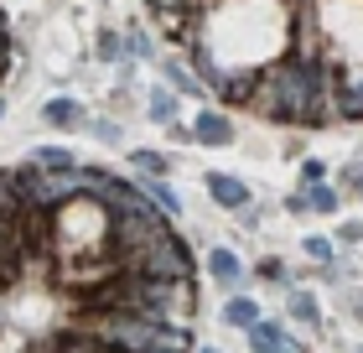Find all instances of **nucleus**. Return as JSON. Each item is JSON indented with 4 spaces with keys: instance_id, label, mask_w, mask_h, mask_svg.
<instances>
[{
    "instance_id": "nucleus-1",
    "label": "nucleus",
    "mask_w": 363,
    "mask_h": 353,
    "mask_svg": "<svg viewBox=\"0 0 363 353\" xmlns=\"http://www.w3.org/2000/svg\"><path fill=\"white\" fill-rule=\"evenodd\" d=\"M172 234V213H161V208H140V213H130V218H109V249L120 255L125 265L145 255L151 244H161Z\"/></svg>"
},
{
    "instance_id": "nucleus-2",
    "label": "nucleus",
    "mask_w": 363,
    "mask_h": 353,
    "mask_svg": "<svg viewBox=\"0 0 363 353\" xmlns=\"http://www.w3.org/2000/svg\"><path fill=\"white\" fill-rule=\"evenodd\" d=\"M26 192H31V208H68L84 197V172H42V166L26 161Z\"/></svg>"
},
{
    "instance_id": "nucleus-3",
    "label": "nucleus",
    "mask_w": 363,
    "mask_h": 353,
    "mask_svg": "<svg viewBox=\"0 0 363 353\" xmlns=\"http://www.w3.org/2000/svg\"><path fill=\"white\" fill-rule=\"evenodd\" d=\"M84 197L99 203L109 218H130V213L151 208V203H145V192H135L130 182H120L114 172H84Z\"/></svg>"
},
{
    "instance_id": "nucleus-4",
    "label": "nucleus",
    "mask_w": 363,
    "mask_h": 353,
    "mask_svg": "<svg viewBox=\"0 0 363 353\" xmlns=\"http://www.w3.org/2000/svg\"><path fill=\"white\" fill-rule=\"evenodd\" d=\"M125 271H140V276H156V281H187L192 286V255H187V244H182L177 234H167L161 244H151L145 255L130 260Z\"/></svg>"
},
{
    "instance_id": "nucleus-5",
    "label": "nucleus",
    "mask_w": 363,
    "mask_h": 353,
    "mask_svg": "<svg viewBox=\"0 0 363 353\" xmlns=\"http://www.w3.org/2000/svg\"><path fill=\"white\" fill-rule=\"evenodd\" d=\"M250 343H255V353H306L280 322H255L250 327Z\"/></svg>"
},
{
    "instance_id": "nucleus-6",
    "label": "nucleus",
    "mask_w": 363,
    "mask_h": 353,
    "mask_svg": "<svg viewBox=\"0 0 363 353\" xmlns=\"http://www.w3.org/2000/svg\"><path fill=\"white\" fill-rule=\"evenodd\" d=\"M337 114H342V120H363V73H348V78H342L337 83Z\"/></svg>"
},
{
    "instance_id": "nucleus-7",
    "label": "nucleus",
    "mask_w": 363,
    "mask_h": 353,
    "mask_svg": "<svg viewBox=\"0 0 363 353\" xmlns=\"http://www.w3.org/2000/svg\"><path fill=\"white\" fill-rule=\"evenodd\" d=\"M192 141H203V146H228L234 141V125L223 120V114H197V130H192Z\"/></svg>"
},
{
    "instance_id": "nucleus-8",
    "label": "nucleus",
    "mask_w": 363,
    "mask_h": 353,
    "mask_svg": "<svg viewBox=\"0 0 363 353\" xmlns=\"http://www.w3.org/2000/svg\"><path fill=\"white\" fill-rule=\"evenodd\" d=\"M208 192H213V203H223V208H244L250 203V188L234 177H208Z\"/></svg>"
},
{
    "instance_id": "nucleus-9",
    "label": "nucleus",
    "mask_w": 363,
    "mask_h": 353,
    "mask_svg": "<svg viewBox=\"0 0 363 353\" xmlns=\"http://www.w3.org/2000/svg\"><path fill=\"white\" fill-rule=\"evenodd\" d=\"M52 353H114V348H104V343H99L94 332H84V327H68V332L52 343Z\"/></svg>"
},
{
    "instance_id": "nucleus-10",
    "label": "nucleus",
    "mask_w": 363,
    "mask_h": 353,
    "mask_svg": "<svg viewBox=\"0 0 363 353\" xmlns=\"http://www.w3.org/2000/svg\"><path fill=\"white\" fill-rule=\"evenodd\" d=\"M31 166H42V172H78V166H73V151H62V146L31 151Z\"/></svg>"
},
{
    "instance_id": "nucleus-11",
    "label": "nucleus",
    "mask_w": 363,
    "mask_h": 353,
    "mask_svg": "<svg viewBox=\"0 0 363 353\" xmlns=\"http://www.w3.org/2000/svg\"><path fill=\"white\" fill-rule=\"evenodd\" d=\"M208 271L218 276L223 286H234V281H239V260L228 255V249H213V255H208Z\"/></svg>"
},
{
    "instance_id": "nucleus-12",
    "label": "nucleus",
    "mask_w": 363,
    "mask_h": 353,
    "mask_svg": "<svg viewBox=\"0 0 363 353\" xmlns=\"http://www.w3.org/2000/svg\"><path fill=\"white\" fill-rule=\"evenodd\" d=\"M130 166H140L145 177H167V156H161V151H130Z\"/></svg>"
},
{
    "instance_id": "nucleus-13",
    "label": "nucleus",
    "mask_w": 363,
    "mask_h": 353,
    "mask_svg": "<svg viewBox=\"0 0 363 353\" xmlns=\"http://www.w3.org/2000/svg\"><path fill=\"white\" fill-rule=\"evenodd\" d=\"M84 120V109L73 104V99H52V104H47V125H78Z\"/></svg>"
},
{
    "instance_id": "nucleus-14",
    "label": "nucleus",
    "mask_w": 363,
    "mask_h": 353,
    "mask_svg": "<svg viewBox=\"0 0 363 353\" xmlns=\"http://www.w3.org/2000/svg\"><path fill=\"white\" fill-rule=\"evenodd\" d=\"M223 317H228L234 327H255V322H259L255 301H244V296H234V301H228V307H223Z\"/></svg>"
},
{
    "instance_id": "nucleus-15",
    "label": "nucleus",
    "mask_w": 363,
    "mask_h": 353,
    "mask_svg": "<svg viewBox=\"0 0 363 353\" xmlns=\"http://www.w3.org/2000/svg\"><path fill=\"white\" fill-rule=\"evenodd\" d=\"M306 208H317V213H337V192H333V188H322V182H311Z\"/></svg>"
},
{
    "instance_id": "nucleus-16",
    "label": "nucleus",
    "mask_w": 363,
    "mask_h": 353,
    "mask_svg": "<svg viewBox=\"0 0 363 353\" xmlns=\"http://www.w3.org/2000/svg\"><path fill=\"white\" fill-rule=\"evenodd\" d=\"M151 114H156L161 125H172V114H177V99H172L167 89H156V94H151Z\"/></svg>"
},
{
    "instance_id": "nucleus-17",
    "label": "nucleus",
    "mask_w": 363,
    "mask_h": 353,
    "mask_svg": "<svg viewBox=\"0 0 363 353\" xmlns=\"http://www.w3.org/2000/svg\"><path fill=\"white\" fill-rule=\"evenodd\" d=\"M291 317H301V322H317V301L306 291H291Z\"/></svg>"
},
{
    "instance_id": "nucleus-18",
    "label": "nucleus",
    "mask_w": 363,
    "mask_h": 353,
    "mask_svg": "<svg viewBox=\"0 0 363 353\" xmlns=\"http://www.w3.org/2000/svg\"><path fill=\"white\" fill-rule=\"evenodd\" d=\"M151 203H156L161 213H182V197H177L172 188H161V182H156V188H151Z\"/></svg>"
},
{
    "instance_id": "nucleus-19",
    "label": "nucleus",
    "mask_w": 363,
    "mask_h": 353,
    "mask_svg": "<svg viewBox=\"0 0 363 353\" xmlns=\"http://www.w3.org/2000/svg\"><path fill=\"white\" fill-rule=\"evenodd\" d=\"M167 78L177 83L182 94H197V89H203V83H192V73H187V68H177V63H167Z\"/></svg>"
},
{
    "instance_id": "nucleus-20",
    "label": "nucleus",
    "mask_w": 363,
    "mask_h": 353,
    "mask_svg": "<svg viewBox=\"0 0 363 353\" xmlns=\"http://www.w3.org/2000/svg\"><path fill=\"white\" fill-rule=\"evenodd\" d=\"M120 53H125V42L114 37V31H104V37H99V58H104V63H114Z\"/></svg>"
},
{
    "instance_id": "nucleus-21",
    "label": "nucleus",
    "mask_w": 363,
    "mask_h": 353,
    "mask_svg": "<svg viewBox=\"0 0 363 353\" xmlns=\"http://www.w3.org/2000/svg\"><path fill=\"white\" fill-rule=\"evenodd\" d=\"M306 255L311 260H333V244H327V239H306Z\"/></svg>"
},
{
    "instance_id": "nucleus-22",
    "label": "nucleus",
    "mask_w": 363,
    "mask_h": 353,
    "mask_svg": "<svg viewBox=\"0 0 363 353\" xmlns=\"http://www.w3.org/2000/svg\"><path fill=\"white\" fill-rule=\"evenodd\" d=\"M130 53H135V58H145V53H151V42H145L140 31H130Z\"/></svg>"
},
{
    "instance_id": "nucleus-23",
    "label": "nucleus",
    "mask_w": 363,
    "mask_h": 353,
    "mask_svg": "<svg viewBox=\"0 0 363 353\" xmlns=\"http://www.w3.org/2000/svg\"><path fill=\"white\" fill-rule=\"evenodd\" d=\"M322 172H327L322 161H306V166H301V177H306V182H322Z\"/></svg>"
},
{
    "instance_id": "nucleus-24",
    "label": "nucleus",
    "mask_w": 363,
    "mask_h": 353,
    "mask_svg": "<svg viewBox=\"0 0 363 353\" xmlns=\"http://www.w3.org/2000/svg\"><path fill=\"white\" fill-rule=\"evenodd\" d=\"M348 188H353V192H363V166H353V172H348Z\"/></svg>"
},
{
    "instance_id": "nucleus-25",
    "label": "nucleus",
    "mask_w": 363,
    "mask_h": 353,
    "mask_svg": "<svg viewBox=\"0 0 363 353\" xmlns=\"http://www.w3.org/2000/svg\"><path fill=\"white\" fill-rule=\"evenodd\" d=\"M197 353H218V348H197Z\"/></svg>"
}]
</instances>
